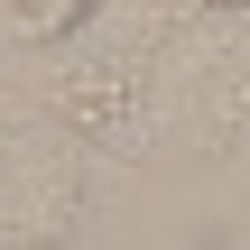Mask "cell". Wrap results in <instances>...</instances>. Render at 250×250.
<instances>
[{"label":"cell","instance_id":"6da1fadb","mask_svg":"<svg viewBox=\"0 0 250 250\" xmlns=\"http://www.w3.org/2000/svg\"><path fill=\"white\" fill-rule=\"evenodd\" d=\"M111 0H9V37L19 46H74Z\"/></svg>","mask_w":250,"mask_h":250},{"label":"cell","instance_id":"7a4b0ae2","mask_svg":"<svg viewBox=\"0 0 250 250\" xmlns=\"http://www.w3.org/2000/svg\"><path fill=\"white\" fill-rule=\"evenodd\" d=\"M195 9H232V19H241V9H250V0H195Z\"/></svg>","mask_w":250,"mask_h":250}]
</instances>
